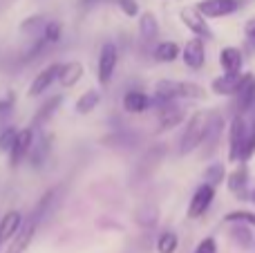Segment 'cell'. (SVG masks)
<instances>
[{"label": "cell", "mask_w": 255, "mask_h": 253, "mask_svg": "<svg viewBox=\"0 0 255 253\" xmlns=\"http://www.w3.org/2000/svg\"><path fill=\"white\" fill-rule=\"evenodd\" d=\"M226 222H247L255 227V215L249 213V211H233V213L226 215Z\"/></svg>", "instance_id": "obj_29"}, {"label": "cell", "mask_w": 255, "mask_h": 253, "mask_svg": "<svg viewBox=\"0 0 255 253\" xmlns=\"http://www.w3.org/2000/svg\"><path fill=\"white\" fill-rule=\"evenodd\" d=\"M47 155H49V137H40L38 141H34V146H31V150H29L31 166L40 168V166L45 164V159H47Z\"/></svg>", "instance_id": "obj_22"}, {"label": "cell", "mask_w": 255, "mask_h": 253, "mask_svg": "<svg viewBox=\"0 0 255 253\" xmlns=\"http://www.w3.org/2000/svg\"><path fill=\"white\" fill-rule=\"evenodd\" d=\"M124 108L130 115H141V112H145L150 108V97L139 92V90H130L124 97Z\"/></svg>", "instance_id": "obj_16"}, {"label": "cell", "mask_w": 255, "mask_h": 253, "mask_svg": "<svg viewBox=\"0 0 255 253\" xmlns=\"http://www.w3.org/2000/svg\"><path fill=\"white\" fill-rule=\"evenodd\" d=\"M81 2H83V7H85V9H90L92 4H97L99 0H81Z\"/></svg>", "instance_id": "obj_34"}, {"label": "cell", "mask_w": 255, "mask_h": 253, "mask_svg": "<svg viewBox=\"0 0 255 253\" xmlns=\"http://www.w3.org/2000/svg\"><path fill=\"white\" fill-rule=\"evenodd\" d=\"M240 9V0H202L197 2V11L204 18H222L235 13Z\"/></svg>", "instance_id": "obj_8"}, {"label": "cell", "mask_w": 255, "mask_h": 253, "mask_svg": "<svg viewBox=\"0 0 255 253\" xmlns=\"http://www.w3.org/2000/svg\"><path fill=\"white\" fill-rule=\"evenodd\" d=\"M31 146H34V128L18 130L16 141H13V146L9 148V166H11V168H18V166L29 157Z\"/></svg>", "instance_id": "obj_5"}, {"label": "cell", "mask_w": 255, "mask_h": 253, "mask_svg": "<svg viewBox=\"0 0 255 253\" xmlns=\"http://www.w3.org/2000/svg\"><path fill=\"white\" fill-rule=\"evenodd\" d=\"M195 253H217V245L213 238H204L202 242L197 245V249H195Z\"/></svg>", "instance_id": "obj_31"}, {"label": "cell", "mask_w": 255, "mask_h": 253, "mask_svg": "<svg viewBox=\"0 0 255 253\" xmlns=\"http://www.w3.org/2000/svg\"><path fill=\"white\" fill-rule=\"evenodd\" d=\"M22 227V215L20 211H7L0 220V240H11Z\"/></svg>", "instance_id": "obj_15"}, {"label": "cell", "mask_w": 255, "mask_h": 253, "mask_svg": "<svg viewBox=\"0 0 255 253\" xmlns=\"http://www.w3.org/2000/svg\"><path fill=\"white\" fill-rule=\"evenodd\" d=\"M249 126L242 115H235L229 128V161H242V152L247 146Z\"/></svg>", "instance_id": "obj_3"}, {"label": "cell", "mask_w": 255, "mask_h": 253, "mask_svg": "<svg viewBox=\"0 0 255 253\" xmlns=\"http://www.w3.org/2000/svg\"><path fill=\"white\" fill-rule=\"evenodd\" d=\"M255 152V117L249 126V134H247V146H244V152H242V161H247Z\"/></svg>", "instance_id": "obj_27"}, {"label": "cell", "mask_w": 255, "mask_h": 253, "mask_svg": "<svg viewBox=\"0 0 255 253\" xmlns=\"http://www.w3.org/2000/svg\"><path fill=\"white\" fill-rule=\"evenodd\" d=\"M13 108V97L9 94L7 99H0V117H7Z\"/></svg>", "instance_id": "obj_32"}, {"label": "cell", "mask_w": 255, "mask_h": 253, "mask_svg": "<svg viewBox=\"0 0 255 253\" xmlns=\"http://www.w3.org/2000/svg\"><path fill=\"white\" fill-rule=\"evenodd\" d=\"M253 200H255V195H253Z\"/></svg>", "instance_id": "obj_36"}, {"label": "cell", "mask_w": 255, "mask_h": 253, "mask_svg": "<svg viewBox=\"0 0 255 253\" xmlns=\"http://www.w3.org/2000/svg\"><path fill=\"white\" fill-rule=\"evenodd\" d=\"M238 110L240 115H244V112L253 110L255 108V76L253 74H244L242 83H240L238 88Z\"/></svg>", "instance_id": "obj_12"}, {"label": "cell", "mask_w": 255, "mask_h": 253, "mask_svg": "<svg viewBox=\"0 0 255 253\" xmlns=\"http://www.w3.org/2000/svg\"><path fill=\"white\" fill-rule=\"evenodd\" d=\"M177 56H181V49L172 40H163V43H159L154 47V58L159 63H172V61H177Z\"/></svg>", "instance_id": "obj_21"}, {"label": "cell", "mask_w": 255, "mask_h": 253, "mask_svg": "<svg viewBox=\"0 0 255 253\" xmlns=\"http://www.w3.org/2000/svg\"><path fill=\"white\" fill-rule=\"evenodd\" d=\"M220 65L226 72H242V52L238 47H224L220 54Z\"/></svg>", "instance_id": "obj_19"}, {"label": "cell", "mask_w": 255, "mask_h": 253, "mask_svg": "<svg viewBox=\"0 0 255 253\" xmlns=\"http://www.w3.org/2000/svg\"><path fill=\"white\" fill-rule=\"evenodd\" d=\"M247 38L255 43V18H251V20L247 22Z\"/></svg>", "instance_id": "obj_33"}, {"label": "cell", "mask_w": 255, "mask_h": 253, "mask_svg": "<svg viewBox=\"0 0 255 253\" xmlns=\"http://www.w3.org/2000/svg\"><path fill=\"white\" fill-rule=\"evenodd\" d=\"M117 63H119V49H117L115 43H103L101 52H99V83L108 85L115 76Z\"/></svg>", "instance_id": "obj_4"}, {"label": "cell", "mask_w": 255, "mask_h": 253, "mask_svg": "<svg viewBox=\"0 0 255 253\" xmlns=\"http://www.w3.org/2000/svg\"><path fill=\"white\" fill-rule=\"evenodd\" d=\"M63 97L61 94H54L52 99H47V101L43 103V106L38 108V112L34 115V121H31V128H40L43 124H47L49 119H52V115L58 110V106H61Z\"/></svg>", "instance_id": "obj_17"}, {"label": "cell", "mask_w": 255, "mask_h": 253, "mask_svg": "<svg viewBox=\"0 0 255 253\" xmlns=\"http://www.w3.org/2000/svg\"><path fill=\"white\" fill-rule=\"evenodd\" d=\"M85 70H83V63L81 61H67L61 63V70H58V83L63 88H74L81 79H83Z\"/></svg>", "instance_id": "obj_13"}, {"label": "cell", "mask_w": 255, "mask_h": 253, "mask_svg": "<svg viewBox=\"0 0 255 253\" xmlns=\"http://www.w3.org/2000/svg\"><path fill=\"white\" fill-rule=\"evenodd\" d=\"M99 101H101V94L97 90H88L85 94H81L79 101H76V112L79 115H90V112L97 110Z\"/></svg>", "instance_id": "obj_23"}, {"label": "cell", "mask_w": 255, "mask_h": 253, "mask_svg": "<svg viewBox=\"0 0 255 253\" xmlns=\"http://www.w3.org/2000/svg\"><path fill=\"white\" fill-rule=\"evenodd\" d=\"M16 134H18L16 128H4L2 132H0V150L9 152V148H11L13 141H16Z\"/></svg>", "instance_id": "obj_28"}, {"label": "cell", "mask_w": 255, "mask_h": 253, "mask_svg": "<svg viewBox=\"0 0 255 253\" xmlns=\"http://www.w3.org/2000/svg\"><path fill=\"white\" fill-rule=\"evenodd\" d=\"M181 58H184V63L190 67V70H199V67L204 65V61H206V49H204V40L199 38V36L190 38L188 43L184 45V49H181Z\"/></svg>", "instance_id": "obj_11"}, {"label": "cell", "mask_w": 255, "mask_h": 253, "mask_svg": "<svg viewBox=\"0 0 255 253\" xmlns=\"http://www.w3.org/2000/svg\"><path fill=\"white\" fill-rule=\"evenodd\" d=\"M58 70H61V63H52V65H47L45 70H40L38 74L34 76V81H31L27 94H29V97H38V94L47 92L54 81H58Z\"/></svg>", "instance_id": "obj_10"}, {"label": "cell", "mask_w": 255, "mask_h": 253, "mask_svg": "<svg viewBox=\"0 0 255 253\" xmlns=\"http://www.w3.org/2000/svg\"><path fill=\"white\" fill-rule=\"evenodd\" d=\"M204 179H206V184H211L213 188L220 186L222 179H224V164H213V166H208V168L204 170Z\"/></svg>", "instance_id": "obj_26"}, {"label": "cell", "mask_w": 255, "mask_h": 253, "mask_svg": "<svg viewBox=\"0 0 255 253\" xmlns=\"http://www.w3.org/2000/svg\"><path fill=\"white\" fill-rule=\"evenodd\" d=\"M61 36H63V25L58 20H47L43 25V38L47 40L49 45L58 43V40H61Z\"/></svg>", "instance_id": "obj_25"}, {"label": "cell", "mask_w": 255, "mask_h": 253, "mask_svg": "<svg viewBox=\"0 0 255 253\" xmlns=\"http://www.w3.org/2000/svg\"><path fill=\"white\" fill-rule=\"evenodd\" d=\"M244 74L242 72H226V74H222L220 79L213 81V92L215 94H235L240 88V83H242Z\"/></svg>", "instance_id": "obj_14"}, {"label": "cell", "mask_w": 255, "mask_h": 253, "mask_svg": "<svg viewBox=\"0 0 255 253\" xmlns=\"http://www.w3.org/2000/svg\"><path fill=\"white\" fill-rule=\"evenodd\" d=\"M0 245H2V240H0Z\"/></svg>", "instance_id": "obj_35"}, {"label": "cell", "mask_w": 255, "mask_h": 253, "mask_svg": "<svg viewBox=\"0 0 255 253\" xmlns=\"http://www.w3.org/2000/svg\"><path fill=\"white\" fill-rule=\"evenodd\" d=\"M213 200H215V188H213L211 184H202V186L195 191L193 200H190V204H188V218L190 220L202 218V215L211 209Z\"/></svg>", "instance_id": "obj_6"}, {"label": "cell", "mask_w": 255, "mask_h": 253, "mask_svg": "<svg viewBox=\"0 0 255 253\" xmlns=\"http://www.w3.org/2000/svg\"><path fill=\"white\" fill-rule=\"evenodd\" d=\"M177 247H179V238H177L172 231H166V233L159 236V240H157V251L159 253H175Z\"/></svg>", "instance_id": "obj_24"}, {"label": "cell", "mask_w": 255, "mask_h": 253, "mask_svg": "<svg viewBox=\"0 0 255 253\" xmlns=\"http://www.w3.org/2000/svg\"><path fill=\"white\" fill-rule=\"evenodd\" d=\"M247 184H249V168L240 161L238 168L229 175V188H231V193H235V195H244Z\"/></svg>", "instance_id": "obj_18"}, {"label": "cell", "mask_w": 255, "mask_h": 253, "mask_svg": "<svg viewBox=\"0 0 255 253\" xmlns=\"http://www.w3.org/2000/svg\"><path fill=\"white\" fill-rule=\"evenodd\" d=\"M38 222L40 220L36 218V215H31L27 222H22V227H20V231L16 233V236L11 238V245H9V249L7 253H25L27 251V247L31 245V240H34V236H36V229H38Z\"/></svg>", "instance_id": "obj_7"}, {"label": "cell", "mask_w": 255, "mask_h": 253, "mask_svg": "<svg viewBox=\"0 0 255 253\" xmlns=\"http://www.w3.org/2000/svg\"><path fill=\"white\" fill-rule=\"evenodd\" d=\"M119 9L130 18L139 16V4H136V0H119Z\"/></svg>", "instance_id": "obj_30"}, {"label": "cell", "mask_w": 255, "mask_h": 253, "mask_svg": "<svg viewBox=\"0 0 255 253\" xmlns=\"http://www.w3.org/2000/svg\"><path fill=\"white\" fill-rule=\"evenodd\" d=\"M139 34H141V38H143L145 43H152V40L159 36L157 18H154L150 11L141 13V20H139Z\"/></svg>", "instance_id": "obj_20"}, {"label": "cell", "mask_w": 255, "mask_h": 253, "mask_svg": "<svg viewBox=\"0 0 255 253\" xmlns=\"http://www.w3.org/2000/svg\"><path fill=\"white\" fill-rule=\"evenodd\" d=\"M208 121H211V117H208L206 112H195V115L190 117L188 126H186L184 134H181L179 155H188V152H193L195 148L204 141L206 130H208Z\"/></svg>", "instance_id": "obj_2"}, {"label": "cell", "mask_w": 255, "mask_h": 253, "mask_svg": "<svg viewBox=\"0 0 255 253\" xmlns=\"http://www.w3.org/2000/svg\"><path fill=\"white\" fill-rule=\"evenodd\" d=\"M181 22H184L186 27H188L190 31H193L195 36H199V38H213V31L211 27H208V22L204 20V16L197 11V7H186L181 9Z\"/></svg>", "instance_id": "obj_9"}, {"label": "cell", "mask_w": 255, "mask_h": 253, "mask_svg": "<svg viewBox=\"0 0 255 253\" xmlns=\"http://www.w3.org/2000/svg\"><path fill=\"white\" fill-rule=\"evenodd\" d=\"M154 99L159 101H177V99H204V88L190 81L163 79L154 85Z\"/></svg>", "instance_id": "obj_1"}]
</instances>
